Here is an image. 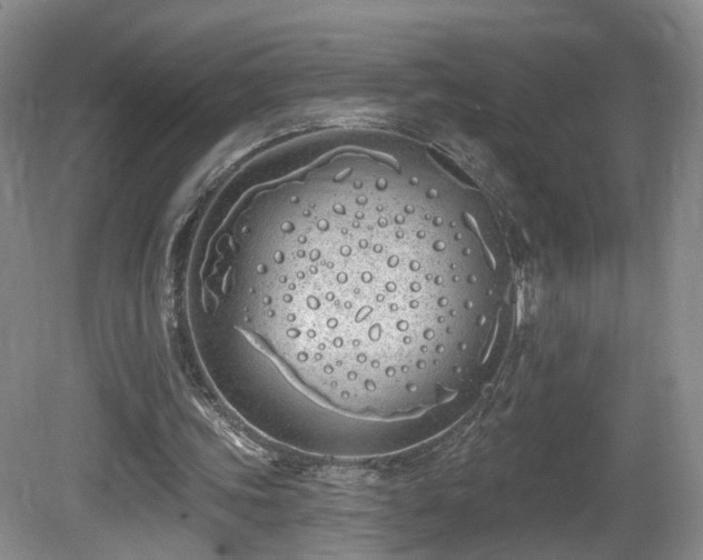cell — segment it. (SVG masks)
Returning <instances> with one entry per match:
<instances>
[{
    "label": "cell",
    "mask_w": 703,
    "mask_h": 560,
    "mask_svg": "<svg viewBox=\"0 0 703 560\" xmlns=\"http://www.w3.org/2000/svg\"><path fill=\"white\" fill-rule=\"evenodd\" d=\"M442 182L427 161L346 156L258 199L254 334L321 403L398 420L457 393L504 277L463 242Z\"/></svg>",
    "instance_id": "cell-1"
}]
</instances>
